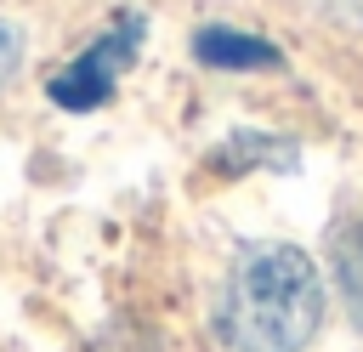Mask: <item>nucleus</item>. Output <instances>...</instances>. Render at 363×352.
Instances as JSON below:
<instances>
[{
	"label": "nucleus",
	"mask_w": 363,
	"mask_h": 352,
	"mask_svg": "<svg viewBox=\"0 0 363 352\" xmlns=\"http://www.w3.org/2000/svg\"><path fill=\"white\" fill-rule=\"evenodd\" d=\"M136 45H142V17H136V11H119L113 28H108L96 45H85V51L51 79V102H57V108H74V114L102 108V102L113 97L119 74L136 62Z\"/></svg>",
	"instance_id": "obj_2"
},
{
	"label": "nucleus",
	"mask_w": 363,
	"mask_h": 352,
	"mask_svg": "<svg viewBox=\"0 0 363 352\" xmlns=\"http://www.w3.org/2000/svg\"><path fill=\"white\" fill-rule=\"evenodd\" d=\"M329 267H335V284H340V295H346L352 324L363 329V216L346 221V227H335V238H329Z\"/></svg>",
	"instance_id": "obj_4"
},
{
	"label": "nucleus",
	"mask_w": 363,
	"mask_h": 352,
	"mask_svg": "<svg viewBox=\"0 0 363 352\" xmlns=\"http://www.w3.org/2000/svg\"><path fill=\"white\" fill-rule=\"evenodd\" d=\"M193 51L210 68H278V45L261 34H238V28H199Z\"/></svg>",
	"instance_id": "obj_3"
},
{
	"label": "nucleus",
	"mask_w": 363,
	"mask_h": 352,
	"mask_svg": "<svg viewBox=\"0 0 363 352\" xmlns=\"http://www.w3.org/2000/svg\"><path fill=\"white\" fill-rule=\"evenodd\" d=\"M323 324L318 261L295 244H244L216 301L221 352H301Z\"/></svg>",
	"instance_id": "obj_1"
},
{
	"label": "nucleus",
	"mask_w": 363,
	"mask_h": 352,
	"mask_svg": "<svg viewBox=\"0 0 363 352\" xmlns=\"http://www.w3.org/2000/svg\"><path fill=\"white\" fill-rule=\"evenodd\" d=\"M295 165V148L289 142H267V136H233L221 153H216V165L227 170V176H238L244 165Z\"/></svg>",
	"instance_id": "obj_5"
},
{
	"label": "nucleus",
	"mask_w": 363,
	"mask_h": 352,
	"mask_svg": "<svg viewBox=\"0 0 363 352\" xmlns=\"http://www.w3.org/2000/svg\"><path fill=\"white\" fill-rule=\"evenodd\" d=\"M17 62H23V34H17V23L0 17V85L17 74Z\"/></svg>",
	"instance_id": "obj_6"
}]
</instances>
